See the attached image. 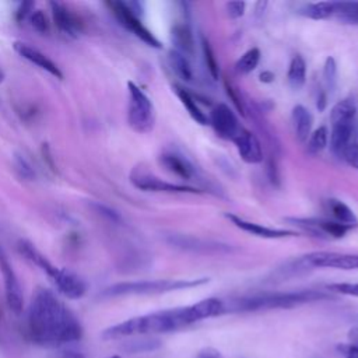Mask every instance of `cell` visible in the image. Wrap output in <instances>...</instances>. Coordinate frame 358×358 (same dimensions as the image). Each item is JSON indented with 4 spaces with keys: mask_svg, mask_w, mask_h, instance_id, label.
Masks as SVG:
<instances>
[{
    "mask_svg": "<svg viewBox=\"0 0 358 358\" xmlns=\"http://www.w3.org/2000/svg\"><path fill=\"white\" fill-rule=\"evenodd\" d=\"M222 313H225V302L218 298H207L193 305L164 309L130 317L105 329L101 337L103 340H116L130 336L171 333L185 329L200 320L220 316Z\"/></svg>",
    "mask_w": 358,
    "mask_h": 358,
    "instance_id": "obj_1",
    "label": "cell"
},
{
    "mask_svg": "<svg viewBox=\"0 0 358 358\" xmlns=\"http://www.w3.org/2000/svg\"><path fill=\"white\" fill-rule=\"evenodd\" d=\"M28 333L35 344L55 348L80 340L83 327L50 289L38 288L28 310Z\"/></svg>",
    "mask_w": 358,
    "mask_h": 358,
    "instance_id": "obj_2",
    "label": "cell"
},
{
    "mask_svg": "<svg viewBox=\"0 0 358 358\" xmlns=\"http://www.w3.org/2000/svg\"><path fill=\"white\" fill-rule=\"evenodd\" d=\"M331 295L324 291L302 289L284 292H263L242 296L225 303V312H256L268 309H289L309 302L330 299Z\"/></svg>",
    "mask_w": 358,
    "mask_h": 358,
    "instance_id": "obj_3",
    "label": "cell"
},
{
    "mask_svg": "<svg viewBox=\"0 0 358 358\" xmlns=\"http://www.w3.org/2000/svg\"><path fill=\"white\" fill-rule=\"evenodd\" d=\"M208 278H190V280H141V281H127L117 282L108 287L102 295L103 296H122V295H154L164 294L178 289H186L207 284Z\"/></svg>",
    "mask_w": 358,
    "mask_h": 358,
    "instance_id": "obj_4",
    "label": "cell"
},
{
    "mask_svg": "<svg viewBox=\"0 0 358 358\" xmlns=\"http://www.w3.org/2000/svg\"><path fill=\"white\" fill-rule=\"evenodd\" d=\"M129 126L137 133H148L155 124V109L148 95L133 81L127 83Z\"/></svg>",
    "mask_w": 358,
    "mask_h": 358,
    "instance_id": "obj_5",
    "label": "cell"
},
{
    "mask_svg": "<svg viewBox=\"0 0 358 358\" xmlns=\"http://www.w3.org/2000/svg\"><path fill=\"white\" fill-rule=\"evenodd\" d=\"M296 270L306 268H338V270H358V253L340 252H312L295 262Z\"/></svg>",
    "mask_w": 358,
    "mask_h": 358,
    "instance_id": "obj_6",
    "label": "cell"
},
{
    "mask_svg": "<svg viewBox=\"0 0 358 358\" xmlns=\"http://www.w3.org/2000/svg\"><path fill=\"white\" fill-rule=\"evenodd\" d=\"M106 6L112 11V14L116 17L119 24L122 27H124L127 31H130L131 34H134L144 43H147L151 48H157V49H159L162 46L161 42L154 36V34H151V31L143 25L138 15H136L129 8L126 1H108Z\"/></svg>",
    "mask_w": 358,
    "mask_h": 358,
    "instance_id": "obj_7",
    "label": "cell"
},
{
    "mask_svg": "<svg viewBox=\"0 0 358 358\" xmlns=\"http://www.w3.org/2000/svg\"><path fill=\"white\" fill-rule=\"evenodd\" d=\"M130 182L140 190L147 192H164V193H190L197 194L201 193L199 189L187 186V185H178L171 183L166 180L159 179L158 176L143 171V169H134L130 175Z\"/></svg>",
    "mask_w": 358,
    "mask_h": 358,
    "instance_id": "obj_8",
    "label": "cell"
},
{
    "mask_svg": "<svg viewBox=\"0 0 358 358\" xmlns=\"http://www.w3.org/2000/svg\"><path fill=\"white\" fill-rule=\"evenodd\" d=\"M208 124L213 126L217 136L225 140H234L243 129L235 112L225 103H218L213 108L208 116Z\"/></svg>",
    "mask_w": 358,
    "mask_h": 358,
    "instance_id": "obj_9",
    "label": "cell"
},
{
    "mask_svg": "<svg viewBox=\"0 0 358 358\" xmlns=\"http://www.w3.org/2000/svg\"><path fill=\"white\" fill-rule=\"evenodd\" d=\"M287 221L299 227L305 232L317 238H343L351 229L343 224H338L327 218H287Z\"/></svg>",
    "mask_w": 358,
    "mask_h": 358,
    "instance_id": "obj_10",
    "label": "cell"
},
{
    "mask_svg": "<svg viewBox=\"0 0 358 358\" xmlns=\"http://www.w3.org/2000/svg\"><path fill=\"white\" fill-rule=\"evenodd\" d=\"M0 271L4 280V292H6L7 305L15 315H20L22 312V305H24L22 291H21L18 278L13 270V266L8 262L7 255L3 250L1 245H0Z\"/></svg>",
    "mask_w": 358,
    "mask_h": 358,
    "instance_id": "obj_11",
    "label": "cell"
},
{
    "mask_svg": "<svg viewBox=\"0 0 358 358\" xmlns=\"http://www.w3.org/2000/svg\"><path fill=\"white\" fill-rule=\"evenodd\" d=\"M239 157L246 162V164H260L263 162V150L262 144L257 140V137L249 131L248 129H242L241 133L232 140Z\"/></svg>",
    "mask_w": 358,
    "mask_h": 358,
    "instance_id": "obj_12",
    "label": "cell"
},
{
    "mask_svg": "<svg viewBox=\"0 0 358 358\" xmlns=\"http://www.w3.org/2000/svg\"><path fill=\"white\" fill-rule=\"evenodd\" d=\"M52 281L57 287L59 292L69 299H80L87 291L84 280L69 268H59Z\"/></svg>",
    "mask_w": 358,
    "mask_h": 358,
    "instance_id": "obj_13",
    "label": "cell"
},
{
    "mask_svg": "<svg viewBox=\"0 0 358 358\" xmlns=\"http://www.w3.org/2000/svg\"><path fill=\"white\" fill-rule=\"evenodd\" d=\"M225 217L239 229L252 234L255 236L259 238H264V239H280V238H287V236H294L296 235L294 231H288V229H280V228H270V227H264L260 225L257 222H252L248 220H243L235 214H229L227 213Z\"/></svg>",
    "mask_w": 358,
    "mask_h": 358,
    "instance_id": "obj_14",
    "label": "cell"
},
{
    "mask_svg": "<svg viewBox=\"0 0 358 358\" xmlns=\"http://www.w3.org/2000/svg\"><path fill=\"white\" fill-rule=\"evenodd\" d=\"M14 50L22 56L24 59H27L28 62L34 63L35 66L41 67L42 70L48 71L49 74H52L56 78H63V73L60 71V69L56 66V63H53L46 55H43L42 52H39L38 49L29 46L28 43L24 42H14Z\"/></svg>",
    "mask_w": 358,
    "mask_h": 358,
    "instance_id": "obj_15",
    "label": "cell"
},
{
    "mask_svg": "<svg viewBox=\"0 0 358 358\" xmlns=\"http://www.w3.org/2000/svg\"><path fill=\"white\" fill-rule=\"evenodd\" d=\"M50 10L56 27L63 34L73 38L78 36V34L81 32V22L64 4L59 1H50Z\"/></svg>",
    "mask_w": 358,
    "mask_h": 358,
    "instance_id": "obj_16",
    "label": "cell"
},
{
    "mask_svg": "<svg viewBox=\"0 0 358 358\" xmlns=\"http://www.w3.org/2000/svg\"><path fill=\"white\" fill-rule=\"evenodd\" d=\"M171 41L175 45V50L183 56L194 55V38L190 27L186 22H176L171 29Z\"/></svg>",
    "mask_w": 358,
    "mask_h": 358,
    "instance_id": "obj_17",
    "label": "cell"
},
{
    "mask_svg": "<svg viewBox=\"0 0 358 358\" xmlns=\"http://www.w3.org/2000/svg\"><path fill=\"white\" fill-rule=\"evenodd\" d=\"M291 122L296 138L301 143L308 141L313 126V116L310 110L303 105H295L291 112Z\"/></svg>",
    "mask_w": 358,
    "mask_h": 358,
    "instance_id": "obj_18",
    "label": "cell"
},
{
    "mask_svg": "<svg viewBox=\"0 0 358 358\" xmlns=\"http://www.w3.org/2000/svg\"><path fill=\"white\" fill-rule=\"evenodd\" d=\"M355 133V123H337L331 124L330 148L336 155H341L343 150L352 143Z\"/></svg>",
    "mask_w": 358,
    "mask_h": 358,
    "instance_id": "obj_19",
    "label": "cell"
},
{
    "mask_svg": "<svg viewBox=\"0 0 358 358\" xmlns=\"http://www.w3.org/2000/svg\"><path fill=\"white\" fill-rule=\"evenodd\" d=\"M159 162L173 175L186 179V180H192L196 175V171L193 168V165L183 157L178 155V154H162L159 158Z\"/></svg>",
    "mask_w": 358,
    "mask_h": 358,
    "instance_id": "obj_20",
    "label": "cell"
},
{
    "mask_svg": "<svg viewBox=\"0 0 358 358\" xmlns=\"http://www.w3.org/2000/svg\"><path fill=\"white\" fill-rule=\"evenodd\" d=\"M326 210L331 215L333 221L350 227L351 229L358 227V218L355 213L344 201L338 199H329L326 200Z\"/></svg>",
    "mask_w": 358,
    "mask_h": 358,
    "instance_id": "obj_21",
    "label": "cell"
},
{
    "mask_svg": "<svg viewBox=\"0 0 358 358\" xmlns=\"http://www.w3.org/2000/svg\"><path fill=\"white\" fill-rule=\"evenodd\" d=\"M18 250H20L21 255H24L29 262H32V263H34L35 266H38L42 271H45L50 280L56 275L59 267L53 266V264L46 259V256H43L31 242H28V241H20V243H18Z\"/></svg>",
    "mask_w": 358,
    "mask_h": 358,
    "instance_id": "obj_22",
    "label": "cell"
},
{
    "mask_svg": "<svg viewBox=\"0 0 358 358\" xmlns=\"http://www.w3.org/2000/svg\"><path fill=\"white\" fill-rule=\"evenodd\" d=\"M358 105L352 98H344L333 105L330 109V123H355Z\"/></svg>",
    "mask_w": 358,
    "mask_h": 358,
    "instance_id": "obj_23",
    "label": "cell"
},
{
    "mask_svg": "<svg viewBox=\"0 0 358 358\" xmlns=\"http://www.w3.org/2000/svg\"><path fill=\"white\" fill-rule=\"evenodd\" d=\"M175 92L178 95V98L180 99L182 105L186 108L187 113L190 115V117L199 123V124H208V116L200 109L199 103H197V99L189 92L186 91L185 88H180V87H175Z\"/></svg>",
    "mask_w": 358,
    "mask_h": 358,
    "instance_id": "obj_24",
    "label": "cell"
},
{
    "mask_svg": "<svg viewBox=\"0 0 358 358\" xmlns=\"http://www.w3.org/2000/svg\"><path fill=\"white\" fill-rule=\"evenodd\" d=\"M287 80L288 84L292 90H299L306 81V62L301 55L292 56L289 66H288V73H287Z\"/></svg>",
    "mask_w": 358,
    "mask_h": 358,
    "instance_id": "obj_25",
    "label": "cell"
},
{
    "mask_svg": "<svg viewBox=\"0 0 358 358\" xmlns=\"http://www.w3.org/2000/svg\"><path fill=\"white\" fill-rule=\"evenodd\" d=\"M168 64L172 69V71L183 81H192L193 80V70L190 67V63L186 56L179 53L175 49H171L168 52Z\"/></svg>",
    "mask_w": 358,
    "mask_h": 358,
    "instance_id": "obj_26",
    "label": "cell"
},
{
    "mask_svg": "<svg viewBox=\"0 0 358 358\" xmlns=\"http://www.w3.org/2000/svg\"><path fill=\"white\" fill-rule=\"evenodd\" d=\"M299 13L312 20H326L334 14V1H317L305 4Z\"/></svg>",
    "mask_w": 358,
    "mask_h": 358,
    "instance_id": "obj_27",
    "label": "cell"
},
{
    "mask_svg": "<svg viewBox=\"0 0 358 358\" xmlns=\"http://www.w3.org/2000/svg\"><path fill=\"white\" fill-rule=\"evenodd\" d=\"M333 17L348 24H358V1H334Z\"/></svg>",
    "mask_w": 358,
    "mask_h": 358,
    "instance_id": "obj_28",
    "label": "cell"
},
{
    "mask_svg": "<svg viewBox=\"0 0 358 358\" xmlns=\"http://www.w3.org/2000/svg\"><path fill=\"white\" fill-rule=\"evenodd\" d=\"M327 144H329V130L326 126H320L310 133L306 141V150L309 154L315 155L322 152L327 147Z\"/></svg>",
    "mask_w": 358,
    "mask_h": 358,
    "instance_id": "obj_29",
    "label": "cell"
},
{
    "mask_svg": "<svg viewBox=\"0 0 358 358\" xmlns=\"http://www.w3.org/2000/svg\"><path fill=\"white\" fill-rule=\"evenodd\" d=\"M259 62H260V50L257 48H252L238 59L235 64V70L239 74H249L257 67Z\"/></svg>",
    "mask_w": 358,
    "mask_h": 358,
    "instance_id": "obj_30",
    "label": "cell"
},
{
    "mask_svg": "<svg viewBox=\"0 0 358 358\" xmlns=\"http://www.w3.org/2000/svg\"><path fill=\"white\" fill-rule=\"evenodd\" d=\"M201 48H203V56H204V63H206V67L210 73V76L217 80L218 76H220V67H218V63H217V59L214 56V52H213V48L210 45V42L203 38L201 39Z\"/></svg>",
    "mask_w": 358,
    "mask_h": 358,
    "instance_id": "obj_31",
    "label": "cell"
},
{
    "mask_svg": "<svg viewBox=\"0 0 358 358\" xmlns=\"http://www.w3.org/2000/svg\"><path fill=\"white\" fill-rule=\"evenodd\" d=\"M323 80H324V84H326V87L329 90H333L336 87V83H337V64H336L334 57H331V56H329L324 60Z\"/></svg>",
    "mask_w": 358,
    "mask_h": 358,
    "instance_id": "obj_32",
    "label": "cell"
},
{
    "mask_svg": "<svg viewBox=\"0 0 358 358\" xmlns=\"http://www.w3.org/2000/svg\"><path fill=\"white\" fill-rule=\"evenodd\" d=\"M327 289L330 292H336V294L358 296V282H336V284H329Z\"/></svg>",
    "mask_w": 358,
    "mask_h": 358,
    "instance_id": "obj_33",
    "label": "cell"
},
{
    "mask_svg": "<svg viewBox=\"0 0 358 358\" xmlns=\"http://www.w3.org/2000/svg\"><path fill=\"white\" fill-rule=\"evenodd\" d=\"M340 157L345 161L347 165H350V166L354 168V169H358V143L352 141L351 144H348V145L343 150V152H341Z\"/></svg>",
    "mask_w": 358,
    "mask_h": 358,
    "instance_id": "obj_34",
    "label": "cell"
},
{
    "mask_svg": "<svg viewBox=\"0 0 358 358\" xmlns=\"http://www.w3.org/2000/svg\"><path fill=\"white\" fill-rule=\"evenodd\" d=\"M224 85H225V90H227L228 96L232 99V102H234L235 108L238 109V112H239L242 116H245V115H246V108H245V105H243V102H242V99H241V95L238 94L236 88H235L228 80L224 81Z\"/></svg>",
    "mask_w": 358,
    "mask_h": 358,
    "instance_id": "obj_35",
    "label": "cell"
},
{
    "mask_svg": "<svg viewBox=\"0 0 358 358\" xmlns=\"http://www.w3.org/2000/svg\"><path fill=\"white\" fill-rule=\"evenodd\" d=\"M29 21H31V25H32L38 32H46V31H48V21H46L45 14H43L41 10L32 11V13L29 14Z\"/></svg>",
    "mask_w": 358,
    "mask_h": 358,
    "instance_id": "obj_36",
    "label": "cell"
},
{
    "mask_svg": "<svg viewBox=\"0 0 358 358\" xmlns=\"http://www.w3.org/2000/svg\"><path fill=\"white\" fill-rule=\"evenodd\" d=\"M246 3L245 1H229L227 3V14L229 18H239L245 13Z\"/></svg>",
    "mask_w": 358,
    "mask_h": 358,
    "instance_id": "obj_37",
    "label": "cell"
},
{
    "mask_svg": "<svg viewBox=\"0 0 358 358\" xmlns=\"http://www.w3.org/2000/svg\"><path fill=\"white\" fill-rule=\"evenodd\" d=\"M338 352L344 358H358V344L357 343H345L337 345Z\"/></svg>",
    "mask_w": 358,
    "mask_h": 358,
    "instance_id": "obj_38",
    "label": "cell"
},
{
    "mask_svg": "<svg viewBox=\"0 0 358 358\" xmlns=\"http://www.w3.org/2000/svg\"><path fill=\"white\" fill-rule=\"evenodd\" d=\"M15 165H17V169L20 171L21 176L22 178H27V179H32L34 176V169L31 168V165L28 164V161L22 157H17L15 158Z\"/></svg>",
    "mask_w": 358,
    "mask_h": 358,
    "instance_id": "obj_39",
    "label": "cell"
},
{
    "mask_svg": "<svg viewBox=\"0 0 358 358\" xmlns=\"http://www.w3.org/2000/svg\"><path fill=\"white\" fill-rule=\"evenodd\" d=\"M92 206H94V208H95L99 214H102V215L106 217L108 220H110V221H113V222L120 221V215H119L115 210H112V208H109V207H106V206H103V204H99V203H94Z\"/></svg>",
    "mask_w": 358,
    "mask_h": 358,
    "instance_id": "obj_40",
    "label": "cell"
},
{
    "mask_svg": "<svg viewBox=\"0 0 358 358\" xmlns=\"http://www.w3.org/2000/svg\"><path fill=\"white\" fill-rule=\"evenodd\" d=\"M196 358H224V355L213 347H206L197 352Z\"/></svg>",
    "mask_w": 358,
    "mask_h": 358,
    "instance_id": "obj_41",
    "label": "cell"
},
{
    "mask_svg": "<svg viewBox=\"0 0 358 358\" xmlns=\"http://www.w3.org/2000/svg\"><path fill=\"white\" fill-rule=\"evenodd\" d=\"M32 7H34L32 3H22V4H20V8L17 10V18L18 20H24L27 15H29L34 11Z\"/></svg>",
    "mask_w": 358,
    "mask_h": 358,
    "instance_id": "obj_42",
    "label": "cell"
},
{
    "mask_svg": "<svg viewBox=\"0 0 358 358\" xmlns=\"http://www.w3.org/2000/svg\"><path fill=\"white\" fill-rule=\"evenodd\" d=\"M326 105H327L326 92H324V91H320L319 95H317V99H316V108L319 109V112H323V110L326 109Z\"/></svg>",
    "mask_w": 358,
    "mask_h": 358,
    "instance_id": "obj_43",
    "label": "cell"
},
{
    "mask_svg": "<svg viewBox=\"0 0 358 358\" xmlns=\"http://www.w3.org/2000/svg\"><path fill=\"white\" fill-rule=\"evenodd\" d=\"M274 80V74L271 71H263L260 74V81L262 83H271Z\"/></svg>",
    "mask_w": 358,
    "mask_h": 358,
    "instance_id": "obj_44",
    "label": "cell"
},
{
    "mask_svg": "<svg viewBox=\"0 0 358 358\" xmlns=\"http://www.w3.org/2000/svg\"><path fill=\"white\" fill-rule=\"evenodd\" d=\"M63 358H85L81 352H76V351H69L64 354Z\"/></svg>",
    "mask_w": 358,
    "mask_h": 358,
    "instance_id": "obj_45",
    "label": "cell"
},
{
    "mask_svg": "<svg viewBox=\"0 0 358 358\" xmlns=\"http://www.w3.org/2000/svg\"><path fill=\"white\" fill-rule=\"evenodd\" d=\"M4 80V74H3V71L0 70V83Z\"/></svg>",
    "mask_w": 358,
    "mask_h": 358,
    "instance_id": "obj_46",
    "label": "cell"
},
{
    "mask_svg": "<svg viewBox=\"0 0 358 358\" xmlns=\"http://www.w3.org/2000/svg\"><path fill=\"white\" fill-rule=\"evenodd\" d=\"M108 358H122V357H119V355H112V357H108Z\"/></svg>",
    "mask_w": 358,
    "mask_h": 358,
    "instance_id": "obj_47",
    "label": "cell"
}]
</instances>
